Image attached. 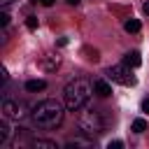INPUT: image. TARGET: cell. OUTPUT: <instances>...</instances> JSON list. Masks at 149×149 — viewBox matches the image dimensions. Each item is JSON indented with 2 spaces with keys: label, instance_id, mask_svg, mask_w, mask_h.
Segmentation results:
<instances>
[{
  "label": "cell",
  "instance_id": "12",
  "mask_svg": "<svg viewBox=\"0 0 149 149\" xmlns=\"http://www.w3.org/2000/svg\"><path fill=\"white\" fill-rule=\"evenodd\" d=\"M123 28H126V33H137V30H140V21H137V19H128Z\"/></svg>",
  "mask_w": 149,
  "mask_h": 149
},
{
  "label": "cell",
  "instance_id": "17",
  "mask_svg": "<svg viewBox=\"0 0 149 149\" xmlns=\"http://www.w3.org/2000/svg\"><path fill=\"white\" fill-rule=\"evenodd\" d=\"M142 112H147V114H149V98H144V100H142Z\"/></svg>",
  "mask_w": 149,
  "mask_h": 149
},
{
  "label": "cell",
  "instance_id": "16",
  "mask_svg": "<svg viewBox=\"0 0 149 149\" xmlns=\"http://www.w3.org/2000/svg\"><path fill=\"white\" fill-rule=\"evenodd\" d=\"M0 23H2V26L9 23V14H7V12H0Z\"/></svg>",
  "mask_w": 149,
  "mask_h": 149
},
{
  "label": "cell",
  "instance_id": "13",
  "mask_svg": "<svg viewBox=\"0 0 149 149\" xmlns=\"http://www.w3.org/2000/svg\"><path fill=\"white\" fill-rule=\"evenodd\" d=\"M147 130V121L144 119H135L133 121V133H144Z\"/></svg>",
  "mask_w": 149,
  "mask_h": 149
},
{
  "label": "cell",
  "instance_id": "21",
  "mask_svg": "<svg viewBox=\"0 0 149 149\" xmlns=\"http://www.w3.org/2000/svg\"><path fill=\"white\" fill-rule=\"evenodd\" d=\"M9 2H12V0H0V5H2V7H7Z\"/></svg>",
  "mask_w": 149,
  "mask_h": 149
},
{
  "label": "cell",
  "instance_id": "19",
  "mask_svg": "<svg viewBox=\"0 0 149 149\" xmlns=\"http://www.w3.org/2000/svg\"><path fill=\"white\" fill-rule=\"evenodd\" d=\"M40 2H42V5H47V7H49V5H54V2H56V0H40Z\"/></svg>",
  "mask_w": 149,
  "mask_h": 149
},
{
  "label": "cell",
  "instance_id": "11",
  "mask_svg": "<svg viewBox=\"0 0 149 149\" xmlns=\"http://www.w3.org/2000/svg\"><path fill=\"white\" fill-rule=\"evenodd\" d=\"M42 68H44V70H56V68H58V58H56V56L44 58V61H42Z\"/></svg>",
  "mask_w": 149,
  "mask_h": 149
},
{
  "label": "cell",
  "instance_id": "2",
  "mask_svg": "<svg viewBox=\"0 0 149 149\" xmlns=\"http://www.w3.org/2000/svg\"><path fill=\"white\" fill-rule=\"evenodd\" d=\"M63 98H65V107L70 112H77V109H81L88 102V98H91V84L86 79H72L65 86Z\"/></svg>",
  "mask_w": 149,
  "mask_h": 149
},
{
  "label": "cell",
  "instance_id": "9",
  "mask_svg": "<svg viewBox=\"0 0 149 149\" xmlns=\"http://www.w3.org/2000/svg\"><path fill=\"white\" fill-rule=\"evenodd\" d=\"M142 63V58H140V54L137 51H130V54H126V65H130V68H137Z\"/></svg>",
  "mask_w": 149,
  "mask_h": 149
},
{
  "label": "cell",
  "instance_id": "1",
  "mask_svg": "<svg viewBox=\"0 0 149 149\" xmlns=\"http://www.w3.org/2000/svg\"><path fill=\"white\" fill-rule=\"evenodd\" d=\"M33 121L40 126V128H58L63 123V105L58 100H42L33 107Z\"/></svg>",
  "mask_w": 149,
  "mask_h": 149
},
{
  "label": "cell",
  "instance_id": "6",
  "mask_svg": "<svg viewBox=\"0 0 149 149\" xmlns=\"http://www.w3.org/2000/svg\"><path fill=\"white\" fill-rule=\"evenodd\" d=\"M93 91H95L100 98H107V95H112V86H109L105 79H95V81H93Z\"/></svg>",
  "mask_w": 149,
  "mask_h": 149
},
{
  "label": "cell",
  "instance_id": "20",
  "mask_svg": "<svg viewBox=\"0 0 149 149\" xmlns=\"http://www.w3.org/2000/svg\"><path fill=\"white\" fill-rule=\"evenodd\" d=\"M142 9H144V14L149 16V2H144V7H142Z\"/></svg>",
  "mask_w": 149,
  "mask_h": 149
},
{
  "label": "cell",
  "instance_id": "5",
  "mask_svg": "<svg viewBox=\"0 0 149 149\" xmlns=\"http://www.w3.org/2000/svg\"><path fill=\"white\" fill-rule=\"evenodd\" d=\"M2 114H5V119H23L26 116V105L21 102V100H5L2 102Z\"/></svg>",
  "mask_w": 149,
  "mask_h": 149
},
{
  "label": "cell",
  "instance_id": "15",
  "mask_svg": "<svg viewBox=\"0 0 149 149\" xmlns=\"http://www.w3.org/2000/svg\"><path fill=\"white\" fill-rule=\"evenodd\" d=\"M26 26H28L30 30H35V28H37V19H35V16H28V21H26Z\"/></svg>",
  "mask_w": 149,
  "mask_h": 149
},
{
  "label": "cell",
  "instance_id": "8",
  "mask_svg": "<svg viewBox=\"0 0 149 149\" xmlns=\"http://www.w3.org/2000/svg\"><path fill=\"white\" fill-rule=\"evenodd\" d=\"M93 142L88 140V137H74V140H68V149H74V147H91Z\"/></svg>",
  "mask_w": 149,
  "mask_h": 149
},
{
  "label": "cell",
  "instance_id": "18",
  "mask_svg": "<svg viewBox=\"0 0 149 149\" xmlns=\"http://www.w3.org/2000/svg\"><path fill=\"white\" fill-rule=\"evenodd\" d=\"M121 147H123V144H121L119 140H116V142H109V149H121Z\"/></svg>",
  "mask_w": 149,
  "mask_h": 149
},
{
  "label": "cell",
  "instance_id": "22",
  "mask_svg": "<svg viewBox=\"0 0 149 149\" xmlns=\"http://www.w3.org/2000/svg\"><path fill=\"white\" fill-rule=\"evenodd\" d=\"M65 2H68V5H77L79 0H65Z\"/></svg>",
  "mask_w": 149,
  "mask_h": 149
},
{
  "label": "cell",
  "instance_id": "3",
  "mask_svg": "<svg viewBox=\"0 0 149 149\" xmlns=\"http://www.w3.org/2000/svg\"><path fill=\"white\" fill-rule=\"evenodd\" d=\"M102 128H105V123H102V119H100L98 112L84 109V112L79 114V130H81L84 135H100Z\"/></svg>",
  "mask_w": 149,
  "mask_h": 149
},
{
  "label": "cell",
  "instance_id": "4",
  "mask_svg": "<svg viewBox=\"0 0 149 149\" xmlns=\"http://www.w3.org/2000/svg\"><path fill=\"white\" fill-rule=\"evenodd\" d=\"M107 77L112 81L121 84V86H133L135 84V77L130 74V70L126 65H112V68H107Z\"/></svg>",
  "mask_w": 149,
  "mask_h": 149
},
{
  "label": "cell",
  "instance_id": "23",
  "mask_svg": "<svg viewBox=\"0 0 149 149\" xmlns=\"http://www.w3.org/2000/svg\"><path fill=\"white\" fill-rule=\"evenodd\" d=\"M33 2H37V0H33Z\"/></svg>",
  "mask_w": 149,
  "mask_h": 149
},
{
  "label": "cell",
  "instance_id": "10",
  "mask_svg": "<svg viewBox=\"0 0 149 149\" xmlns=\"http://www.w3.org/2000/svg\"><path fill=\"white\" fill-rule=\"evenodd\" d=\"M33 147H35V149H58L56 142H51V140H35Z\"/></svg>",
  "mask_w": 149,
  "mask_h": 149
},
{
  "label": "cell",
  "instance_id": "7",
  "mask_svg": "<svg viewBox=\"0 0 149 149\" xmlns=\"http://www.w3.org/2000/svg\"><path fill=\"white\" fill-rule=\"evenodd\" d=\"M26 88H28L30 93L44 91V88H47V81H44V79H30V81H26Z\"/></svg>",
  "mask_w": 149,
  "mask_h": 149
},
{
  "label": "cell",
  "instance_id": "14",
  "mask_svg": "<svg viewBox=\"0 0 149 149\" xmlns=\"http://www.w3.org/2000/svg\"><path fill=\"white\" fill-rule=\"evenodd\" d=\"M7 135H9V128H7L5 119H2V121H0V142H5V140H7Z\"/></svg>",
  "mask_w": 149,
  "mask_h": 149
}]
</instances>
